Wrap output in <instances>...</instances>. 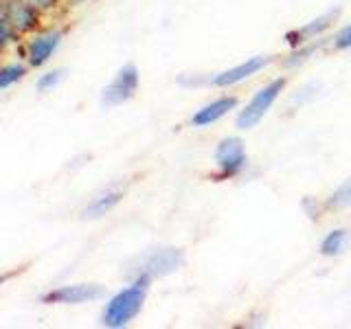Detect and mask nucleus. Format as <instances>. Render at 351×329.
<instances>
[{
    "label": "nucleus",
    "mask_w": 351,
    "mask_h": 329,
    "mask_svg": "<svg viewBox=\"0 0 351 329\" xmlns=\"http://www.w3.org/2000/svg\"><path fill=\"white\" fill-rule=\"evenodd\" d=\"M340 16V9H334V11H327V14L318 16L316 20L307 22L303 27H296L292 31L285 33V42H288V47L292 49H299L303 44H310V42H316L321 40L325 33L332 29V25L336 22V18Z\"/></svg>",
    "instance_id": "10"
},
{
    "label": "nucleus",
    "mask_w": 351,
    "mask_h": 329,
    "mask_svg": "<svg viewBox=\"0 0 351 329\" xmlns=\"http://www.w3.org/2000/svg\"><path fill=\"white\" fill-rule=\"evenodd\" d=\"M138 82H141V75L138 69L134 64H125L121 66L117 71V75L112 77L104 93H101V106L106 108H117V106H123L128 103L132 97L136 95L138 90Z\"/></svg>",
    "instance_id": "4"
},
{
    "label": "nucleus",
    "mask_w": 351,
    "mask_h": 329,
    "mask_svg": "<svg viewBox=\"0 0 351 329\" xmlns=\"http://www.w3.org/2000/svg\"><path fill=\"white\" fill-rule=\"evenodd\" d=\"M215 167L217 178H235L246 167V147L239 136H224L215 145Z\"/></svg>",
    "instance_id": "5"
},
{
    "label": "nucleus",
    "mask_w": 351,
    "mask_h": 329,
    "mask_svg": "<svg viewBox=\"0 0 351 329\" xmlns=\"http://www.w3.org/2000/svg\"><path fill=\"white\" fill-rule=\"evenodd\" d=\"M182 263H184V252L180 248H156V250H149L147 255L138 257L136 266L130 268V272H132V279H136V277L160 279L176 270H180Z\"/></svg>",
    "instance_id": "3"
},
{
    "label": "nucleus",
    "mask_w": 351,
    "mask_h": 329,
    "mask_svg": "<svg viewBox=\"0 0 351 329\" xmlns=\"http://www.w3.org/2000/svg\"><path fill=\"white\" fill-rule=\"evenodd\" d=\"M237 103L239 99L235 95H222L213 99V101L204 103L202 108H197L195 112L191 114V125L193 127H208L217 123L219 119H224L228 112H233V110H237Z\"/></svg>",
    "instance_id": "11"
},
{
    "label": "nucleus",
    "mask_w": 351,
    "mask_h": 329,
    "mask_svg": "<svg viewBox=\"0 0 351 329\" xmlns=\"http://www.w3.org/2000/svg\"><path fill=\"white\" fill-rule=\"evenodd\" d=\"M31 66L25 62H7L3 69H0V90H7L9 86H14L22 82L27 77Z\"/></svg>",
    "instance_id": "14"
},
{
    "label": "nucleus",
    "mask_w": 351,
    "mask_h": 329,
    "mask_svg": "<svg viewBox=\"0 0 351 329\" xmlns=\"http://www.w3.org/2000/svg\"><path fill=\"white\" fill-rule=\"evenodd\" d=\"M3 20L9 22L20 36H31L40 31L42 14L27 0H3Z\"/></svg>",
    "instance_id": "8"
},
{
    "label": "nucleus",
    "mask_w": 351,
    "mask_h": 329,
    "mask_svg": "<svg viewBox=\"0 0 351 329\" xmlns=\"http://www.w3.org/2000/svg\"><path fill=\"white\" fill-rule=\"evenodd\" d=\"M149 283H152L149 277H136L132 279L128 288L110 296L101 312V325L110 329H121L134 321L143 310V303L147 299Z\"/></svg>",
    "instance_id": "1"
},
{
    "label": "nucleus",
    "mask_w": 351,
    "mask_h": 329,
    "mask_svg": "<svg viewBox=\"0 0 351 329\" xmlns=\"http://www.w3.org/2000/svg\"><path fill=\"white\" fill-rule=\"evenodd\" d=\"M106 294L104 285L97 283H73V285H60V288L49 290L42 296L44 303L49 305H82L101 299Z\"/></svg>",
    "instance_id": "7"
},
{
    "label": "nucleus",
    "mask_w": 351,
    "mask_h": 329,
    "mask_svg": "<svg viewBox=\"0 0 351 329\" xmlns=\"http://www.w3.org/2000/svg\"><path fill=\"white\" fill-rule=\"evenodd\" d=\"M27 3L31 5V7H36L40 14L44 16V14H49V11H53L55 7L60 5V0H27Z\"/></svg>",
    "instance_id": "19"
},
{
    "label": "nucleus",
    "mask_w": 351,
    "mask_h": 329,
    "mask_svg": "<svg viewBox=\"0 0 351 329\" xmlns=\"http://www.w3.org/2000/svg\"><path fill=\"white\" fill-rule=\"evenodd\" d=\"M20 33L9 25V22H5L3 18H0V47H3V51H7L11 44H18L20 42Z\"/></svg>",
    "instance_id": "17"
},
{
    "label": "nucleus",
    "mask_w": 351,
    "mask_h": 329,
    "mask_svg": "<svg viewBox=\"0 0 351 329\" xmlns=\"http://www.w3.org/2000/svg\"><path fill=\"white\" fill-rule=\"evenodd\" d=\"M270 62H272L270 55H252V58H248L246 62L235 64V66H230V69L213 75L211 77V86H215V88H233L237 84H244L246 80H250L252 75L261 73Z\"/></svg>",
    "instance_id": "9"
},
{
    "label": "nucleus",
    "mask_w": 351,
    "mask_h": 329,
    "mask_svg": "<svg viewBox=\"0 0 351 329\" xmlns=\"http://www.w3.org/2000/svg\"><path fill=\"white\" fill-rule=\"evenodd\" d=\"M349 230L347 228H334L323 237L321 241V255L323 257H340L349 246Z\"/></svg>",
    "instance_id": "13"
},
{
    "label": "nucleus",
    "mask_w": 351,
    "mask_h": 329,
    "mask_svg": "<svg viewBox=\"0 0 351 329\" xmlns=\"http://www.w3.org/2000/svg\"><path fill=\"white\" fill-rule=\"evenodd\" d=\"M62 40H64L62 29H40L29 36L22 55H25V60L31 69H42L44 64H49L55 51L60 49Z\"/></svg>",
    "instance_id": "6"
},
{
    "label": "nucleus",
    "mask_w": 351,
    "mask_h": 329,
    "mask_svg": "<svg viewBox=\"0 0 351 329\" xmlns=\"http://www.w3.org/2000/svg\"><path fill=\"white\" fill-rule=\"evenodd\" d=\"M332 44L336 51H349L351 49V25H345L343 29H338Z\"/></svg>",
    "instance_id": "18"
},
{
    "label": "nucleus",
    "mask_w": 351,
    "mask_h": 329,
    "mask_svg": "<svg viewBox=\"0 0 351 329\" xmlns=\"http://www.w3.org/2000/svg\"><path fill=\"white\" fill-rule=\"evenodd\" d=\"M285 84H288L285 77H277V80H272L266 86H261L259 90L250 97V101L237 112L235 127L237 130H252L255 127L259 121L270 112L274 101L281 97V93L285 90Z\"/></svg>",
    "instance_id": "2"
},
{
    "label": "nucleus",
    "mask_w": 351,
    "mask_h": 329,
    "mask_svg": "<svg viewBox=\"0 0 351 329\" xmlns=\"http://www.w3.org/2000/svg\"><path fill=\"white\" fill-rule=\"evenodd\" d=\"M349 206H351V178H347L343 184H338L325 200V208H329V211H343V208Z\"/></svg>",
    "instance_id": "15"
},
{
    "label": "nucleus",
    "mask_w": 351,
    "mask_h": 329,
    "mask_svg": "<svg viewBox=\"0 0 351 329\" xmlns=\"http://www.w3.org/2000/svg\"><path fill=\"white\" fill-rule=\"evenodd\" d=\"M121 197H123V191H119V189H108L104 193H99L97 197H93V202L88 204L82 215L86 219H99V217H104L108 215L112 208L121 202Z\"/></svg>",
    "instance_id": "12"
},
{
    "label": "nucleus",
    "mask_w": 351,
    "mask_h": 329,
    "mask_svg": "<svg viewBox=\"0 0 351 329\" xmlns=\"http://www.w3.org/2000/svg\"><path fill=\"white\" fill-rule=\"evenodd\" d=\"M62 80H64V69H55V71H49V73L40 75L36 86H38L40 93H51L53 88H58L62 84Z\"/></svg>",
    "instance_id": "16"
}]
</instances>
